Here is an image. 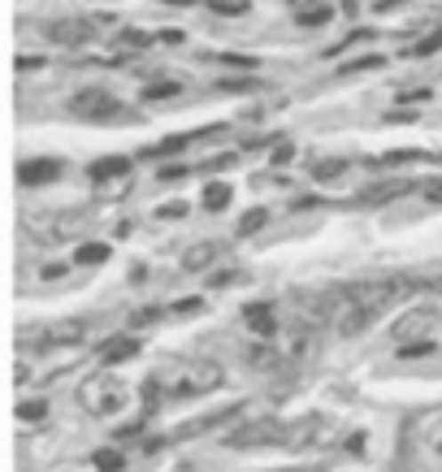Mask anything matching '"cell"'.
<instances>
[{
    "label": "cell",
    "instance_id": "1",
    "mask_svg": "<svg viewBox=\"0 0 442 472\" xmlns=\"http://www.w3.org/2000/svg\"><path fill=\"white\" fill-rule=\"evenodd\" d=\"M165 399H196V395H208L226 381V372L217 360L208 356H182V360H165L161 369L148 377Z\"/></svg>",
    "mask_w": 442,
    "mask_h": 472
},
{
    "label": "cell",
    "instance_id": "2",
    "mask_svg": "<svg viewBox=\"0 0 442 472\" xmlns=\"http://www.w3.org/2000/svg\"><path fill=\"white\" fill-rule=\"evenodd\" d=\"M421 282H412V277H360V282H351V286H342V295L351 300L356 308H365V312H386L390 304H399V300H408L412 291H416Z\"/></svg>",
    "mask_w": 442,
    "mask_h": 472
},
{
    "label": "cell",
    "instance_id": "3",
    "mask_svg": "<svg viewBox=\"0 0 442 472\" xmlns=\"http://www.w3.org/2000/svg\"><path fill=\"white\" fill-rule=\"evenodd\" d=\"M126 399H131V390L117 377H108V372H96V377H87L78 386V404H83V412H92V416H117L126 407Z\"/></svg>",
    "mask_w": 442,
    "mask_h": 472
},
{
    "label": "cell",
    "instance_id": "4",
    "mask_svg": "<svg viewBox=\"0 0 442 472\" xmlns=\"http://www.w3.org/2000/svg\"><path fill=\"white\" fill-rule=\"evenodd\" d=\"M434 325H438V308H412V312H404L395 325H390V338L399 342V347H412V342H430V334H434Z\"/></svg>",
    "mask_w": 442,
    "mask_h": 472
},
{
    "label": "cell",
    "instance_id": "5",
    "mask_svg": "<svg viewBox=\"0 0 442 472\" xmlns=\"http://www.w3.org/2000/svg\"><path fill=\"white\" fill-rule=\"evenodd\" d=\"M69 113H74L78 122H108V117H117V100H113L104 87H87V92H78V96L69 100Z\"/></svg>",
    "mask_w": 442,
    "mask_h": 472
},
{
    "label": "cell",
    "instance_id": "6",
    "mask_svg": "<svg viewBox=\"0 0 442 472\" xmlns=\"http://www.w3.org/2000/svg\"><path fill=\"white\" fill-rule=\"evenodd\" d=\"M282 438V425L273 420V416H252L247 425H238L235 434L226 438V446H235V451H247V446H269V442Z\"/></svg>",
    "mask_w": 442,
    "mask_h": 472
},
{
    "label": "cell",
    "instance_id": "7",
    "mask_svg": "<svg viewBox=\"0 0 442 472\" xmlns=\"http://www.w3.org/2000/svg\"><path fill=\"white\" fill-rule=\"evenodd\" d=\"M96 27H100L96 18H61V22H48V39L61 48H78L96 35Z\"/></svg>",
    "mask_w": 442,
    "mask_h": 472
},
{
    "label": "cell",
    "instance_id": "8",
    "mask_svg": "<svg viewBox=\"0 0 442 472\" xmlns=\"http://www.w3.org/2000/svg\"><path fill=\"white\" fill-rule=\"evenodd\" d=\"M243 407H226V412H213V416H205V420H191V425H178L170 438L165 442H187V438H196V434H208V429H217L221 420H230V416H238Z\"/></svg>",
    "mask_w": 442,
    "mask_h": 472
},
{
    "label": "cell",
    "instance_id": "9",
    "mask_svg": "<svg viewBox=\"0 0 442 472\" xmlns=\"http://www.w3.org/2000/svg\"><path fill=\"white\" fill-rule=\"evenodd\" d=\"M135 356H139V338H131V334L108 338L100 347V364H126V360H135Z\"/></svg>",
    "mask_w": 442,
    "mask_h": 472
},
{
    "label": "cell",
    "instance_id": "10",
    "mask_svg": "<svg viewBox=\"0 0 442 472\" xmlns=\"http://www.w3.org/2000/svg\"><path fill=\"white\" fill-rule=\"evenodd\" d=\"M217 256H221V243H191V247L182 252V269L200 273V269H208Z\"/></svg>",
    "mask_w": 442,
    "mask_h": 472
},
{
    "label": "cell",
    "instance_id": "11",
    "mask_svg": "<svg viewBox=\"0 0 442 472\" xmlns=\"http://www.w3.org/2000/svg\"><path fill=\"white\" fill-rule=\"evenodd\" d=\"M243 321H247V330H252V334H261V338L277 334V312H273L269 304H252L247 312H243Z\"/></svg>",
    "mask_w": 442,
    "mask_h": 472
},
{
    "label": "cell",
    "instance_id": "12",
    "mask_svg": "<svg viewBox=\"0 0 442 472\" xmlns=\"http://www.w3.org/2000/svg\"><path fill=\"white\" fill-rule=\"evenodd\" d=\"M57 173H61V161H27V165L18 169L22 187H44V182H52Z\"/></svg>",
    "mask_w": 442,
    "mask_h": 472
},
{
    "label": "cell",
    "instance_id": "13",
    "mask_svg": "<svg viewBox=\"0 0 442 472\" xmlns=\"http://www.w3.org/2000/svg\"><path fill=\"white\" fill-rule=\"evenodd\" d=\"M87 173H92V182L100 187V182H113V178H131V161H126V156H104V161H96Z\"/></svg>",
    "mask_w": 442,
    "mask_h": 472
},
{
    "label": "cell",
    "instance_id": "14",
    "mask_svg": "<svg viewBox=\"0 0 442 472\" xmlns=\"http://www.w3.org/2000/svg\"><path fill=\"white\" fill-rule=\"evenodd\" d=\"M78 338H83V321H57V325L44 330V342H52V347H66V342H78Z\"/></svg>",
    "mask_w": 442,
    "mask_h": 472
},
{
    "label": "cell",
    "instance_id": "15",
    "mask_svg": "<svg viewBox=\"0 0 442 472\" xmlns=\"http://www.w3.org/2000/svg\"><path fill=\"white\" fill-rule=\"evenodd\" d=\"M104 260H108V243H83L74 252V265H83V269L87 265H104Z\"/></svg>",
    "mask_w": 442,
    "mask_h": 472
},
{
    "label": "cell",
    "instance_id": "16",
    "mask_svg": "<svg viewBox=\"0 0 442 472\" xmlns=\"http://www.w3.org/2000/svg\"><path fill=\"white\" fill-rule=\"evenodd\" d=\"M404 191H412L408 182H386V187H374V191H365L360 200H365V204H390V200H399Z\"/></svg>",
    "mask_w": 442,
    "mask_h": 472
},
{
    "label": "cell",
    "instance_id": "17",
    "mask_svg": "<svg viewBox=\"0 0 442 472\" xmlns=\"http://www.w3.org/2000/svg\"><path fill=\"white\" fill-rule=\"evenodd\" d=\"M226 204H230V187H226V182H208L205 187V208L208 212H221Z\"/></svg>",
    "mask_w": 442,
    "mask_h": 472
},
{
    "label": "cell",
    "instance_id": "18",
    "mask_svg": "<svg viewBox=\"0 0 442 472\" xmlns=\"http://www.w3.org/2000/svg\"><path fill=\"white\" fill-rule=\"evenodd\" d=\"M265 221H269V212L265 208H252V212H243V221H238V238L256 235V230H265Z\"/></svg>",
    "mask_w": 442,
    "mask_h": 472
},
{
    "label": "cell",
    "instance_id": "19",
    "mask_svg": "<svg viewBox=\"0 0 442 472\" xmlns=\"http://www.w3.org/2000/svg\"><path fill=\"white\" fill-rule=\"evenodd\" d=\"M92 464H96L100 472H122V468H126L122 451H113V446H108V451H96V455H92Z\"/></svg>",
    "mask_w": 442,
    "mask_h": 472
},
{
    "label": "cell",
    "instance_id": "20",
    "mask_svg": "<svg viewBox=\"0 0 442 472\" xmlns=\"http://www.w3.org/2000/svg\"><path fill=\"white\" fill-rule=\"evenodd\" d=\"M295 18H300V27H325V22H330V4H312V9H300Z\"/></svg>",
    "mask_w": 442,
    "mask_h": 472
},
{
    "label": "cell",
    "instance_id": "21",
    "mask_svg": "<svg viewBox=\"0 0 442 472\" xmlns=\"http://www.w3.org/2000/svg\"><path fill=\"white\" fill-rule=\"evenodd\" d=\"M44 416H48V404H44V399H35V404H18V420H22V425H39Z\"/></svg>",
    "mask_w": 442,
    "mask_h": 472
},
{
    "label": "cell",
    "instance_id": "22",
    "mask_svg": "<svg viewBox=\"0 0 442 472\" xmlns=\"http://www.w3.org/2000/svg\"><path fill=\"white\" fill-rule=\"evenodd\" d=\"M339 173H347V161H317L312 165V178H321V182H330V178H339Z\"/></svg>",
    "mask_w": 442,
    "mask_h": 472
},
{
    "label": "cell",
    "instance_id": "23",
    "mask_svg": "<svg viewBox=\"0 0 442 472\" xmlns=\"http://www.w3.org/2000/svg\"><path fill=\"white\" fill-rule=\"evenodd\" d=\"M191 139H196V135H173V139H165V143H157V148H152V156H173V152H182Z\"/></svg>",
    "mask_w": 442,
    "mask_h": 472
},
{
    "label": "cell",
    "instance_id": "24",
    "mask_svg": "<svg viewBox=\"0 0 442 472\" xmlns=\"http://www.w3.org/2000/svg\"><path fill=\"white\" fill-rule=\"evenodd\" d=\"M438 48H442V31H434L430 39L412 44V48H408V57H430V52H438Z\"/></svg>",
    "mask_w": 442,
    "mask_h": 472
},
{
    "label": "cell",
    "instance_id": "25",
    "mask_svg": "<svg viewBox=\"0 0 442 472\" xmlns=\"http://www.w3.org/2000/svg\"><path fill=\"white\" fill-rule=\"evenodd\" d=\"M143 429H148V416H139V420H131V425H117V429H113V438H117V442H126V438H139V434H143Z\"/></svg>",
    "mask_w": 442,
    "mask_h": 472
},
{
    "label": "cell",
    "instance_id": "26",
    "mask_svg": "<svg viewBox=\"0 0 442 472\" xmlns=\"http://www.w3.org/2000/svg\"><path fill=\"white\" fill-rule=\"evenodd\" d=\"M182 87L178 83H152L148 92H143V100H165V96H178Z\"/></svg>",
    "mask_w": 442,
    "mask_h": 472
},
{
    "label": "cell",
    "instance_id": "27",
    "mask_svg": "<svg viewBox=\"0 0 442 472\" xmlns=\"http://www.w3.org/2000/svg\"><path fill=\"white\" fill-rule=\"evenodd\" d=\"M208 9H217V13H226V18L247 13V4H243V0H208Z\"/></svg>",
    "mask_w": 442,
    "mask_h": 472
},
{
    "label": "cell",
    "instance_id": "28",
    "mask_svg": "<svg viewBox=\"0 0 442 472\" xmlns=\"http://www.w3.org/2000/svg\"><path fill=\"white\" fill-rule=\"evenodd\" d=\"M157 321H161V308H139L135 316H131V325H135V330H143V325H157Z\"/></svg>",
    "mask_w": 442,
    "mask_h": 472
},
{
    "label": "cell",
    "instance_id": "29",
    "mask_svg": "<svg viewBox=\"0 0 442 472\" xmlns=\"http://www.w3.org/2000/svg\"><path fill=\"white\" fill-rule=\"evenodd\" d=\"M126 187H131V178H113V182H100V196L104 200H117Z\"/></svg>",
    "mask_w": 442,
    "mask_h": 472
},
{
    "label": "cell",
    "instance_id": "30",
    "mask_svg": "<svg viewBox=\"0 0 442 472\" xmlns=\"http://www.w3.org/2000/svg\"><path fill=\"white\" fill-rule=\"evenodd\" d=\"M434 342H412V347H399V360H412V356H430Z\"/></svg>",
    "mask_w": 442,
    "mask_h": 472
},
{
    "label": "cell",
    "instance_id": "31",
    "mask_svg": "<svg viewBox=\"0 0 442 472\" xmlns=\"http://www.w3.org/2000/svg\"><path fill=\"white\" fill-rule=\"evenodd\" d=\"M200 312V300H178L173 304V316H196Z\"/></svg>",
    "mask_w": 442,
    "mask_h": 472
},
{
    "label": "cell",
    "instance_id": "32",
    "mask_svg": "<svg viewBox=\"0 0 442 472\" xmlns=\"http://www.w3.org/2000/svg\"><path fill=\"white\" fill-rule=\"evenodd\" d=\"M291 156H295V148H291V143H277V148H273V165H286Z\"/></svg>",
    "mask_w": 442,
    "mask_h": 472
},
{
    "label": "cell",
    "instance_id": "33",
    "mask_svg": "<svg viewBox=\"0 0 442 472\" xmlns=\"http://www.w3.org/2000/svg\"><path fill=\"white\" fill-rule=\"evenodd\" d=\"M187 212V204L182 200H173V204H161V217H182Z\"/></svg>",
    "mask_w": 442,
    "mask_h": 472
},
{
    "label": "cell",
    "instance_id": "34",
    "mask_svg": "<svg viewBox=\"0 0 442 472\" xmlns=\"http://www.w3.org/2000/svg\"><path fill=\"white\" fill-rule=\"evenodd\" d=\"M157 178H161V182H173V178H187V169H182V165H170V169H161Z\"/></svg>",
    "mask_w": 442,
    "mask_h": 472
},
{
    "label": "cell",
    "instance_id": "35",
    "mask_svg": "<svg viewBox=\"0 0 442 472\" xmlns=\"http://www.w3.org/2000/svg\"><path fill=\"white\" fill-rule=\"evenodd\" d=\"M230 161H235V156H213V161H208L205 169H226V165H230Z\"/></svg>",
    "mask_w": 442,
    "mask_h": 472
}]
</instances>
